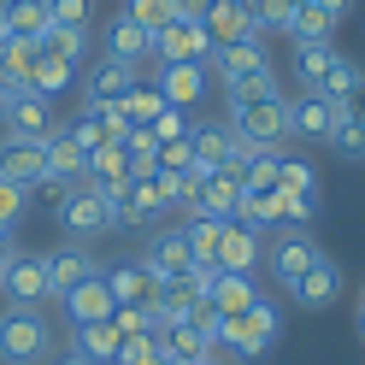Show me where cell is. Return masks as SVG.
<instances>
[{
	"label": "cell",
	"mask_w": 365,
	"mask_h": 365,
	"mask_svg": "<svg viewBox=\"0 0 365 365\" xmlns=\"http://www.w3.org/2000/svg\"><path fill=\"white\" fill-rule=\"evenodd\" d=\"M218 65V83H224V95L236 101H259V95H277V71H271V53H265V41H236V48H212L207 53Z\"/></svg>",
	"instance_id": "1"
},
{
	"label": "cell",
	"mask_w": 365,
	"mask_h": 365,
	"mask_svg": "<svg viewBox=\"0 0 365 365\" xmlns=\"http://www.w3.org/2000/svg\"><path fill=\"white\" fill-rule=\"evenodd\" d=\"M277 336H283V312L265 301L236 312V318H224V336H218V354H236V359H265L271 348H277Z\"/></svg>",
	"instance_id": "2"
},
{
	"label": "cell",
	"mask_w": 365,
	"mask_h": 365,
	"mask_svg": "<svg viewBox=\"0 0 365 365\" xmlns=\"http://www.w3.org/2000/svg\"><path fill=\"white\" fill-rule=\"evenodd\" d=\"M230 130L247 148H277L283 153V142H289V95L277 88V95H259V101H236Z\"/></svg>",
	"instance_id": "3"
},
{
	"label": "cell",
	"mask_w": 365,
	"mask_h": 365,
	"mask_svg": "<svg viewBox=\"0 0 365 365\" xmlns=\"http://www.w3.org/2000/svg\"><path fill=\"white\" fill-rule=\"evenodd\" d=\"M48 348H53V330H48V318L36 307H6L0 312V359L6 365H36V359H48Z\"/></svg>",
	"instance_id": "4"
},
{
	"label": "cell",
	"mask_w": 365,
	"mask_h": 365,
	"mask_svg": "<svg viewBox=\"0 0 365 365\" xmlns=\"http://www.w3.org/2000/svg\"><path fill=\"white\" fill-rule=\"evenodd\" d=\"M294 77H301L312 95H330V101H336L359 71L330 48V41H301V48H294Z\"/></svg>",
	"instance_id": "5"
},
{
	"label": "cell",
	"mask_w": 365,
	"mask_h": 365,
	"mask_svg": "<svg viewBox=\"0 0 365 365\" xmlns=\"http://www.w3.org/2000/svg\"><path fill=\"white\" fill-rule=\"evenodd\" d=\"M236 207H242V159H236V165H224V171H200L195 195H189V212H207V218L230 224Z\"/></svg>",
	"instance_id": "6"
},
{
	"label": "cell",
	"mask_w": 365,
	"mask_h": 365,
	"mask_svg": "<svg viewBox=\"0 0 365 365\" xmlns=\"http://www.w3.org/2000/svg\"><path fill=\"white\" fill-rule=\"evenodd\" d=\"M318 259H324V254H318V242L307 230H277V242L265 247V265H271V277H277L283 289H294Z\"/></svg>",
	"instance_id": "7"
},
{
	"label": "cell",
	"mask_w": 365,
	"mask_h": 365,
	"mask_svg": "<svg viewBox=\"0 0 365 365\" xmlns=\"http://www.w3.org/2000/svg\"><path fill=\"white\" fill-rule=\"evenodd\" d=\"M59 224L71 236H106L112 230V212L95 182H77V189H59Z\"/></svg>",
	"instance_id": "8"
},
{
	"label": "cell",
	"mask_w": 365,
	"mask_h": 365,
	"mask_svg": "<svg viewBox=\"0 0 365 365\" xmlns=\"http://www.w3.org/2000/svg\"><path fill=\"white\" fill-rule=\"evenodd\" d=\"M0 177H12L18 189H48V142L0 135Z\"/></svg>",
	"instance_id": "9"
},
{
	"label": "cell",
	"mask_w": 365,
	"mask_h": 365,
	"mask_svg": "<svg viewBox=\"0 0 365 365\" xmlns=\"http://www.w3.org/2000/svg\"><path fill=\"white\" fill-rule=\"evenodd\" d=\"M0 130L6 135H30V142H48L53 135V101L36 95V88H18V95L0 106Z\"/></svg>",
	"instance_id": "10"
},
{
	"label": "cell",
	"mask_w": 365,
	"mask_h": 365,
	"mask_svg": "<svg viewBox=\"0 0 365 365\" xmlns=\"http://www.w3.org/2000/svg\"><path fill=\"white\" fill-rule=\"evenodd\" d=\"M207 53H212V41L200 30V18H171V24L153 36V59L159 65H189V59L207 65Z\"/></svg>",
	"instance_id": "11"
},
{
	"label": "cell",
	"mask_w": 365,
	"mask_h": 365,
	"mask_svg": "<svg viewBox=\"0 0 365 365\" xmlns=\"http://www.w3.org/2000/svg\"><path fill=\"white\" fill-rule=\"evenodd\" d=\"M0 294H6L12 307H41V301H53V289H48V265H41V254H12L6 277H0Z\"/></svg>",
	"instance_id": "12"
},
{
	"label": "cell",
	"mask_w": 365,
	"mask_h": 365,
	"mask_svg": "<svg viewBox=\"0 0 365 365\" xmlns=\"http://www.w3.org/2000/svg\"><path fill=\"white\" fill-rule=\"evenodd\" d=\"M142 265L153 271L159 283H165V277H189V271H195V254H189V242H182V224H165V230L148 236Z\"/></svg>",
	"instance_id": "13"
},
{
	"label": "cell",
	"mask_w": 365,
	"mask_h": 365,
	"mask_svg": "<svg viewBox=\"0 0 365 365\" xmlns=\"http://www.w3.org/2000/svg\"><path fill=\"white\" fill-rule=\"evenodd\" d=\"M336 101L330 95H312V88H301V95L289 101V135H301V142H330L336 130Z\"/></svg>",
	"instance_id": "14"
},
{
	"label": "cell",
	"mask_w": 365,
	"mask_h": 365,
	"mask_svg": "<svg viewBox=\"0 0 365 365\" xmlns=\"http://www.w3.org/2000/svg\"><path fill=\"white\" fill-rule=\"evenodd\" d=\"M159 354L165 359H177V365H200V359H212V341H207V330L195 324V318H159Z\"/></svg>",
	"instance_id": "15"
},
{
	"label": "cell",
	"mask_w": 365,
	"mask_h": 365,
	"mask_svg": "<svg viewBox=\"0 0 365 365\" xmlns=\"http://www.w3.org/2000/svg\"><path fill=\"white\" fill-rule=\"evenodd\" d=\"M189 148H195V165L200 171H224V165L242 159V142H236L230 124H195L189 130Z\"/></svg>",
	"instance_id": "16"
},
{
	"label": "cell",
	"mask_w": 365,
	"mask_h": 365,
	"mask_svg": "<svg viewBox=\"0 0 365 365\" xmlns=\"http://www.w3.org/2000/svg\"><path fill=\"white\" fill-rule=\"evenodd\" d=\"M259 301V283H254V271H212V283H207V307L218 318H236Z\"/></svg>",
	"instance_id": "17"
},
{
	"label": "cell",
	"mask_w": 365,
	"mask_h": 365,
	"mask_svg": "<svg viewBox=\"0 0 365 365\" xmlns=\"http://www.w3.org/2000/svg\"><path fill=\"white\" fill-rule=\"evenodd\" d=\"M159 95H165V106H177V112H189V106H200V95H207V65L200 59H189V65H159Z\"/></svg>",
	"instance_id": "18"
},
{
	"label": "cell",
	"mask_w": 365,
	"mask_h": 365,
	"mask_svg": "<svg viewBox=\"0 0 365 365\" xmlns=\"http://www.w3.org/2000/svg\"><path fill=\"white\" fill-rule=\"evenodd\" d=\"M77 182H88V159L65 135V124H53V135H48V189H77Z\"/></svg>",
	"instance_id": "19"
},
{
	"label": "cell",
	"mask_w": 365,
	"mask_h": 365,
	"mask_svg": "<svg viewBox=\"0 0 365 365\" xmlns=\"http://www.w3.org/2000/svg\"><path fill=\"white\" fill-rule=\"evenodd\" d=\"M106 277V289H112V307H153L159 301V277L135 259V265H112V271H101Z\"/></svg>",
	"instance_id": "20"
},
{
	"label": "cell",
	"mask_w": 365,
	"mask_h": 365,
	"mask_svg": "<svg viewBox=\"0 0 365 365\" xmlns=\"http://www.w3.org/2000/svg\"><path fill=\"white\" fill-rule=\"evenodd\" d=\"M265 259V247H259V230L254 224H242V218H230L224 224V236H218V271H254Z\"/></svg>",
	"instance_id": "21"
},
{
	"label": "cell",
	"mask_w": 365,
	"mask_h": 365,
	"mask_svg": "<svg viewBox=\"0 0 365 365\" xmlns=\"http://www.w3.org/2000/svg\"><path fill=\"white\" fill-rule=\"evenodd\" d=\"M41 265H48V289H53V301H59V294H71L83 277H95V254H88V247H53V254H41Z\"/></svg>",
	"instance_id": "22"
},
{
	"label": "cell",
	"mask_w": 365,
	"mask_h": 365,
	"mask_svg": "<svg viewBox=\"0 0 365 365\" xmlns=\"http://www.w3.org/2000/svg\"><path fill=\"white\" fill-rule=\"evenodd\" d=\"M59 307H65V318H71V324H95V318H112V312H118L101 271H95V277H83L71 294H59Z\"/></svg>",
	"instance_id": "23"
},
{
	"label": "cell",
	"mask_w": 365,
	"mask_h": 365,
	"mask_svg": "<svg viewBox=\"0 0 365 365\" xmlns=\"http://www.w3.org/2000/svg\"><path fill=\"white\" fill-rule=\"evenodd\" d=\"M135 83H142V77H135V65L101 53V59H95V71H88V83H83V101H124Z\"/></svg>",
	"instance_id": "24"
},
{
	"label": "cell",
	"mask_w": 365,
	"mask_h": 365,
	"mask_svg": "<svg viewBox=\"0 0 365 365\" xmlns=\"http://www.w3.org/2000/svg\"><path fill=\"white\" fill-rule=\"evenodd\" d=\"M336 294H341V265L336 259H318L307 277L289 289V301H301L307 312H324V307H336Z\"/></svg>",
	"instance_id": "25"
},
{
	"label": "cell",
	"mask_w": 365,
	"mask_h": 365,
	"mask_svg": "<svg viewBox=\"0 0 365 365\" xmlns=\"http://www.w3.org/2000/svg\"><path fill=\"white\" fill-rule=\"evenodd\" d=\"M200 30H207L212 48H236V41H254V24H247V12L236 0H212L207 18H200Z\"/></svg>",
	"instance_id": "26"
},
{
	"label": "cell",
	"mask_w": 365,
	"mask_h": 365,
	"mask_svg": "<svg viewBox=\"0 0 365 365\" xmlns=\"http://www.w3.org/2000/svg\"><path fill=\"white\" fill-rule=\"evenodd\" d=\"M71 341H77L71 354H83L88 365H112V359H118V348H124V336H118V324H112V318H95V324H71Z\"/></svg>",
	"instance_id": "27"
},
{
	"label": "cell",
	"mask_w": 365,
	"mask_h": 365,
	"mask_svg": "<svg viewBox=\"0 0 365 365\" xmlns=\"http://www.w3.org/2000/svg\"><path fill=\"white\" fill-rule=\"evenodd\" d=\"M106 53H112V59H124V65H142V59H153V36L135 24L130 12H118V18L106 24Z\"/></svg>",
	"instance_id": "28"
},
{
	"label": "cell",
	"mask_w": 365,
	"mask_h": 365,
	"mask_svg": "<svg viewBox=\"0 0 365 365\" xmlns=\"http://www.w3.org/2000/svg\"><path fill=\"white\" fill-rule=\"evenodd\" d=\"M0 30H6V41H41L48 0H0Z\"/></svg>",
	"instance_id": "29"
},
{
	"label": "cell",
	"mask_w": 365,
	"mask_h": 365,
	"mask_svg": "<svg viewBox=\"0 0 365 365\" xmlns=\"http://www.w3.org/2000/svg\"><path fill=\"white\" fill-rule=\"evenodd\" d=\"M218 236H224V218H207V212H189V224H182V242H189L195 265H212L218 259Z\"/></svg>",
	"instance_id": "30"
},
{
	"label": "cell",
	"mask_w": 365,
	"mask_h": 365,
	"mask_svg": "<svg viewBox=\"0 0 365 365\" xmlns=\"http://www.w3.org/2000/svg\"><path fill=\"white\" fill-rule=\"evenodd\" d=\"M130 177H135V165H130L124 142H112V148H101L95 159H88V182H95V189H106V182H130Z\"/></svg>",
	"instance_id": "31"
},
{
	"label": "cell",
	"mask_w": 365,
	"mask_h": 365,
	"mask_svg": "<svg viewBox=\"0 0 365 365\" xmlns=\"http://www.w3.org/2000/svg\"><path fill=\"white\" fill-rule=\"evenodd\" d=\"M277 189H283V195H301V200H318V171L307 165V159L283 153V159H277Z\"/></svg>",
	"instance_id": "32"
},
{
	"label": "cell",
	"mask_w": 365,
	"mask_h": 365,
	"mask_svg": "<svg viewBox=\"0 0 365 365\" xmlns=\"http://www.w3.org/2000/svg\"><path fill=\"white\" fill-rule=\"evenodd\" d=\"M65 135H71V142L83 148V159H95L101 148H112V142H118V135H112V130H106V124H101V118H95L88 106L77 112V124H65Z\"/></svg>",
	"instance_id": "33"
},
{
	"label": "cell",
	"mask_w": 365,
	"mask_h": 365,
	"mask_svg": "<svg viewBox=\"0 0 365 365\" xmlns=\"http://www.w3.org/2000/svg\"><path fill=\"white\" fill-rule=\"evenodd\" d=\"M330 30H336V24L312 6V0H307V6H294L289 24H283V36H294V48H301V41H330Z\"/></svg>",
	"instance_id": "34"
},
{
	"label": "cell",
	"mask_w": 365,
	"mask_h": 365,
	"mask_svg": "<svg viewBox=\"0 0 365 365\" xmlns=\"http://www.w3.org/2000/svg\"><path fill=\"white\" fill-rule=\"evenodd\" d=\"M77 83V65H65V59H53V53H41V65H36V77H30V88L36 95H65V88Z\"/></svg>",
	"instance_id": "35"
},
{
	"label": "cell",
	"mask_w": 365,
	"mask_h": 365,
	"mask_svg": "<svg viewBox=\"0 0 365 365\" xmlns=\"http://www.w3.org/2000/svg\"><path fill=\"white\" fill-rule=\"evenodd\" d=\"M124 112H130V124H135V130H148L159 112H165V95H159L153 83H135L130 95H124Z\"/></svg>",
	"instance_id": "36"
},
{
	"label": "cell",
	"mask_w": 365,
	"mask_h": 365,
	"mask_svg": "<svg viewBox=\"0 0 365 365\" xmlns=\"http://www.w3.org/2000/svg\"><path fill=\"white\" fill-rule=\"evenodd\" d=\"M41 53H53L65 65H83L88 59V36L83 30H41Z\"/></svg>",
	"instance_id": "37"
},
{
	"label": "cell",
	"mask_w": 365,
	"mask_h": 365,
	"mask_svg": "<svg viewBox=\"0 0 365 365\" xmlns=\"http://www.w3.org/2000/svg\"><path fill=\"white\" fill-rule=\"evenodd\" d=\"M124 12H130V18H135V24H142L148 36H159V30H165L171 18H177V0H130Z\"/></svg>",
	"instance_id": "38"
},
{
	"label": "cell",
	"mask_w": 365,
	"mask_h": 365,
	"mask_svg": "<svg viewBox=\"0 0 365 365\" xmlns=\"http://www.w3.org/2000/svg\"><path fill=\"white\" fill-rule=\"evenodd\" d=\"M48 30H83L88 36V0H48Z\"/></svg>",
	"instance_id": "39"
},
{
	"label": "cell",
	"mask_w": 365,
	"mask_h": 365,
	"mask_svg": "<svg viewBox=\"0 0 365 365\" xmlns=\"http://www.w3.org/2000/svg\"><path fill=\"white\" fill-rule=\"evenodd\" d=\"M112 365H165V354H159V336H124V348Z\"/></svg>",
	"instance_id": "40"
},
{
	"label": "cell",
	"mask_w": 365,
	"mask_h": 365,
	"mask_svg": "<svg viewBox=\"0 0 365 365\" xmlns=\"http://www.w3.org/2000/svg\"><path fill=\"white\" fill-rule=\"evenodd\" d=\"M153 171H195V148H189V135H171V142H159Z\"/></svg>",
	"instance_id": "41"
},
{
	"label": "cell",
	"mask_w": 365,
	"mask_h": 365,
	"mask_svg": "<svg viewBox=\"0 0 365 365\" xmlns=\"http://www.w3.org/2000/svg\"><path fill=\"white\" fill-rule=\"evenodd\" d=\"M236 6L247 12L254 36H265V30H283V6H277V0H236Z\"/></svg>",
	"instance_id": "42"
},
{
	"label": "cell",
	"mask_w": 365,
	"mask_h": 365,
	"mask_svg": "<svg viewBox=\"0 0 365 365\" xmlns=\"http://www.w3.org/2000/svg\"><path fill=\"white\" fill-rule=\"evenodd\" d=\"M24 207H30V189H18L12 177H0V224L12 230V224L24 218Z\"/></svg>",
	"instance_id": "43"
},
{
	"label": "cell",
	"mask_w": 365,
	"mask_h": 365,
	"mask_svg": "<svg viewBox=\"0 0 365 365\" xmlns=\"http://www.w3.org/2000/svg\"><path fill=\"white\" fill-rule=\"evenodd\" d=\"M330 148H336L341 159H365V135H359V124H354V118H336V130H330Z\"/></svg>",
	"instance_id": "44"
},
{
	"label": "cell",
	"mask_w": 365,
	"mask_h": 365,
	"mask_svg": "<svg viewBox=\"0 0 365 365\" xmlns=\"http://www.w3.org/2000/svg\"><path fill=\"white\" fill-rule=\"evenodd\" d=\"M148 130L159 135V142H171V135H189L195 124H189V112H177V106H165V112H159V118H153Z\"/></svg>",
	"instance_id": "45"
},
{
	"label": "cell",
	"mask_w": 365,
	"mask_h": 365,
	"mask_svg": "<svg viewBox=\"0 0 365 365\" xmlns=\"http://www.w3.org/2000/svg\"><path fill=\"white\" fill-rule=\"evenodd\" d=\"M336 112H341V118H365V77H354L348 88H341V95H336Z\"/></svg>",
	"instance_id": "46"
},
{
	"label": "cell",
	"mask_w": 365,
	"mask_h": 365,
	"mask_svg": "<svg viewBox=\"0 0 365 365\" xmlns=\"http://www.w3.org/2000/svg\"><path fill=\"white\" fill-rule=\"evenodd\" d=\"M312 6H318V12H324V18H330V24H341V18H348V6H354V0H312Z\"/></svg>",
	"instance_id": "47"
},
{
	"label": "cell",
	"mask_w": 365,
	"mask_h": 365,
	"mask_svg": "<svg viewBox=\"0 0 365 365\" xmlns=\"http://www.w3.org/2000/svg\"><path fill=\"white\" fill-rule=\"evenodd\" d=\"M212 0H177V18H207Z\"/></svg>",
	"instance_id": "48"
},
{
	"label": "cell",
	"mask_w": 365,
	"mask_h": 365,
	"mask_svg": "<svg viewBox=\"0 0 365 365\" xmlns=\"http://www.w3.org/2000/svg\"><path fill=\"white\" fill-rule=\"evenodd\" d=\"M0 254H18V242H12V230L0 224Z\"/></svg>",
	"instance_id": "49"
},
{
	"label": "cell",
	"mask_w": 365,
	"mask_h": 365,
	"mask_svg": "<svg viewBox=\"0 0 365 365\" xmlns=\"http://www.w3.org/2000/svg\"><path fill=\"white\" fill-rule=\"evenodd\" d=\"M277 6H283V24H289V12H294V6H307V0H277Z\"/></svg>",
	"instance_id": "50"
},
{
	"label": "cell",
	"mask_w": 365,
	"mask_h": 365,
	"mask_svg": "<svg viewBox=\"0 0 365 365\" xmlns=\"http://www.w3.org/2000/svg\"><path fill=\"white\" fill-rule=\"evenodd\" d=\"M53 365H88V359H83V354H65V359H53Z\"/></svg>",
	"instance_id": "51"
},
{
	"label": "cell",
	"mask_w": 365,
	"mask_h": 365,
	"mask_svg": "<svg viewBox=\"0 0 365 365\" xmlns=\"http://www.w3.org/2000/svg\"><path fill=\"white\" fill-rule=\"evenodd\" d=\"M6 265H12V254H0V277H6Z\"/></svg>",
	"instance_id": "52"
},
{
	"label": "cell",
	"mask_w": 365,
	"mask_h": 365,
	"mask_svg": "<svg viewBox=\"0 0 365 365\" xmlns=\"http://www.w3.org/2000/svg\"><path fill=\"white\" fill-rule=\"evenodd\" d=\"M354 318H365V289H359V312H354Z\"/></svg>",
	"instance_id": "53"
},
{
	"label": "cell",
	"mask_w": 365,
	"mask_h": 365,
	"mask_svg": "<svg viewBox=\"0 0 365 365\" xmlns=\"http://www.w3.org/2000/svg\"><path fill=\"white\" fill-rule=\"evenodd\" d=\"M354 324H359V341H365V318H354Z\"/></svg>",
	"instance_id": "54"
},
{
	"label": "cell",
	"mask_w": 365,
	"mask_h": 365,
	"mask_svg": "<svg viewBox=\"0 0 365 365\" xmlns=\"http://www.w3.org/2000/svg\"><path fill=\"white\" fill-rule=\"evenodd\" d=\"M0 48H6V30H0Z\"/></svg>",
	"instance_id": "55"
},
{
	"label": "cell",
	"mask_w": 365,
	"mask_h": 365,
	"mask_svg": "<svg viewBox=\"0 0 365 365\" xmlns=\"http://www.w3.org/2000/svg\"><path fill=\"white\" fill-rule=\"evenodd\" d=\"M359 135H365V118H359Z\"/></svg>",
	"instance_id": "56"
}]
</instances>
